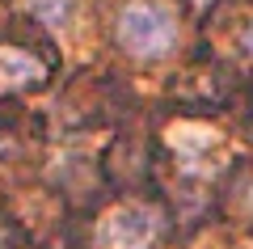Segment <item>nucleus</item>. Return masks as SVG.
I'll list each match as a JSON object with an SVG mask.
<instances>
[{"instance_id":"f257e3e1","label":"nucleus","mask_w":253,"mask_h":249,"mask_svg":"<svg viewBox=\"0 0 253 249\" xmlns=\"http://www.w3.org/2000/svg\"><path fill=\"white\" fill-rule=\"evenodd\" d=\"M177 38L173 17L156 4H126L123 17H118V47L135 59H156L165 55Z\"/></svg>"},{"instance_id":"f03ea898","label":"nucleus","mask_w":253,"mask_h":249,"mask_svg":"<svg viewBox=\"0 0 253 249\" xmlns=\"http://www.w3.org/2000/svg\"><path fill=\"white\" fill-rule=\"evenodd\" d=\"M161 232V215L152 207H118L101 228V241L110 249H152Z\"/></svg>"},{"instance_id":"7ed1b4c3","label":"nucleus","mask_w":253,"mask_h":249,"mask_svg":"<svg viewBox=\"0 0 253 249\" xmlns=\"http://www.w3.org/2000/svg\"><path fill=\"white\" fill-rule=\"evenodd\" d=\"M30 13L42 26H63L68 21V0H30Z\"/></svg>"},{"instance_id":"20e7f679","label":"nucleus","mask_w":253,"mask_h":249,"mask_svg":"<svg viewBox=\"0 0 253 249\" xmlns=\"http://www.w3.org/2000/svg\"><path fill=\"white\" fill-rule=\"evenodd\" d=\"M241 51H245V59L253 63V21H249L245 30H241Z\"/></svg>"}]
</instances>
